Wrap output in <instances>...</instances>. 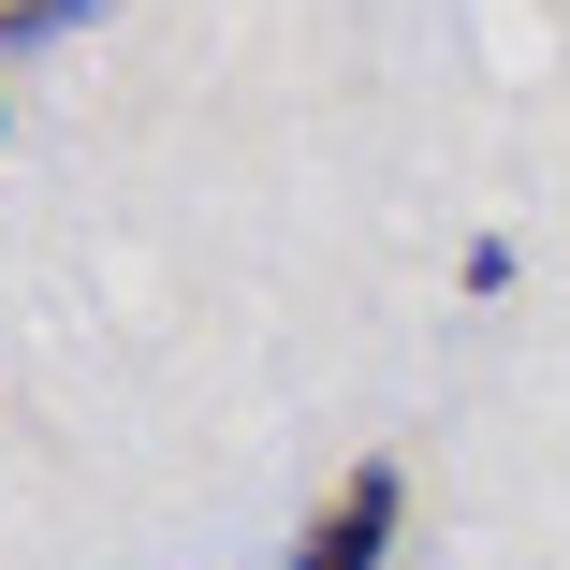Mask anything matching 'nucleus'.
Instances as JSON below:
<instances>
[{
  "instance_id": "f03ea898",
  "label": "nucleus",
  "mask_w": 570,
  "mask_h": 570,
  "mask_svg": "<svg viewBox=\"0 0 570 570\" xmlns=\"http://www.w3.org/2000/svg\"><path fill=\"white\" fill-rule=\"evenodd\" d=\"M102 16V0H0V59H30V45H73Z\"/></svg>"
},
{
  "instance_id": "f257e3e1",
  "label": "nucleus",
  "mask_w": 570,
  "mask_h": 570,
  "mask_svg": "<svg viewBox=\"0 0 570 570\" xmlns=\"http://www.w3.org/2000/svg\"><path fill=\"white\" fill-rule=\"evenodd\" d=\"M395 527H410V483H395V469H352V483L307 512V541H293L278 570H381V556H395Z\"/></svg>"
}]
</instances>
